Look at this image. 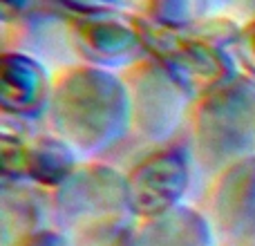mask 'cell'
Instances as JSON below:
<instances>
[{
	"label": "cell",
	"instance_id": "cell-19",
	"mask_svg": "<svg viewBox=\"0 0 255 246\" xmlns=\"http://www.w3.org/2000/svg\"><path fill=\"white\" fill-rule=\"evenodd\" d=\"M213 2H215V0H213ZM226 2H229L231 7L240 9V11L249 13V20L255 18V0H226Z\"/></svg>",
	"mask_w": 255,
	"mask_h": 246
},
{
	"label": "cell",
	"instance_id": "cell-18",
	"mask_svg": "<svg viewBox=\"0 0 255 246\" xmlns=\"http://www.w3.org/2000/svg\"><path fill=\"white\" fill-rule=\"evenodd\" d=\"M34 0H0V13H2V25H9L13 20H20L29 11Z\"/></svg>",
	"mask_w": 255,
	"mask_h": 246
},
{
	"label": "cell",
	"instance_id": "cell-1",
	"mask_svg": "<svg viewBox=\"0 0 255 246\" xmlns=\"http://www.w3.org/2000/svg\"><path fill=\"white\" fill-rule=\"evenodd\" d=\"M49 130L83 161L101 159L132 132L130 97L121 72L74 63L54 74Z\"/></svg>",
	"mask_w": 255,
	"mask_h": 246
},
{
	"label": "cell",
	"instance_id": "cell-16",
	"mask_svg": "<svg viewBox=\"0 0 255 246\" xmlns=\"http://www.w3.org/2000/svg\"><path fill=\"white\" fill-rule=\"evenodd\" d=\"M52 2L67 11V16H88V13L124 11L128 0H52Z\"/></svg>",
	"mask_w": 255,
	"mask_h": 246
},
{
	"label": "cell",
	"instance_id": "cell-11",
	"mask_svg": "<svg viewBox=\"0 0 255 246\" xmlns=\"http://www.w3.org/2000/svg\"><path fill=\"white\" fill-rule=\"evenodd\" d=\"M139 246H217L204 208L188 204L172 208L154 220L136 222Z\"/></svg>",
	"mask_w": 255,
	"mask_h": 246
},
{
	"label": "cell",
	"instance_id": "cell-6",
	"mask_svg": "<svg viewBox=\"0 0 255 246\" xmlns=\"http://www.w3.org/2000/svg\"><path fill=\"white\" fill-rule=\"evenodd\" d=\"M193 154L175 141L157 145L126 172L128 204L134 222L154 220L181 206L193 184Z\"/></svg>",
	"mask_w": 255,
	"mask_h": 246
},
{
	"label": "cell",
	"instance_id": "cell-13",
	"mask_svg": "<svg viewBox=\"0 0 255 246\" xmlns=\"http://www.w3.org/2000/svg\"><path fill=\"white\" fill-rule=\"evenodd\" d=\"M213 0H143L141 16L163 29L188 31L211 16Z\"/></svg>",
	"mask_w": 255,
	"mask_h": 246
},
{
	"label": "cell",
	"instance_id": "cell-4",
	"mask_svg": "<svg viewBox=\"0 0 255 246\" xmlns=\"http://www.w3.org/2000/svg\"><path fill=\"white\" fill-rule=\"evenodd\" d=\"M141 36L145 56L159 63L193 101L240 74L233 52L217 47L193 29H163L141 16Z\"/></svg>",
	"mask_w": 255,
	"mask_h": 246
},
{
	"label": "cell",
	"instance_id": "cell-9",
	"mask_svg": "<svg viewBox=\"0 0 255 246\" xmlns=\"http://www.w3.org/2000/svg\"><path fill=\"white\" fill-rule=\"evenodd\" d=\"M0 112L20 123L47 119L54 74L43 61L22 49H4L0 65Z\"/></svg>",
	"mask_w": 255,
	"mask_h": 246
},
{
	"label": "cell",
	"instance_id": "cell-2",
	"mask_svg": "<svg viewBox=\"0 0 255 246\" xmlns=\"http://www.w3.org/2000/svg\"><path fill=\"white\" fill-rule=\"evenodd\" d=\"M186 127L195 168L211 177L255 154V81L240 72L197 97Z\"/></svg>",
	"mask_w": 255,
	"mask_h": 246
},
{
	"label": "cell",
	"instance_id": "cell-5",
	"mask_svg": "<svg viewBox=\"0 0 255 246\" xmlns=\"http://www.w3.org/2000/svg\"><path fill=\"white\" fill-rule=\"evenodd\" d=\"M121 76L130 97L132 132L154 148L172 143L181 127L188 125L190 94L148 56L126 67Z\"/></svg>",
	"mask_w": 255,
	"mask_h": 246
},
{
	"label": "cell",
	"instance_id": "cell-8",
	"mask_svg": "<svg viewBox=\"0 0 255 246\" xmlns=\"http://www.w3.org/2000/svg\"><path fill=\"white\" fill-rule=\"evenodd\" d=\"M204 213L217 246H255V154L213 177Z\"/></svg>",
	"mask_w": 255,
	"mask_h": 246
},
{
	"label": "cell",
	"instance_id": "cell-12",
	"mask_svg": "<svg viewBox=\"0 0 255 246\" xmlns=\"http://www.w3.org/2000/svg\"><path fill=\"white\" fill-rule=\"evenodd\" d=\"M81 157L54 132H29L25 152V181L45 190H56L79 168Z\"/></svg>",
	"mask_w": 255,
	"mask_h": 246
},
{
	"label": "cell",
	"instance_id": "cell-17",
	"mask_svg": "<svg viewBox=\"0 0 255 246\" xmlns=\"http://www.w3.org/2000/svg\"><path fill=\"white\" fill-rule=\"evenodd\" d=\"M9 246H76L74 240L65 233V231L56 229V226H43L31 233H25Z\"/></svg>",
	"mask_w": 255,
	"mask_h": 246
},
{
	"label": "cell",
	"instance_id": "cell-15",
	"mask_svg": "<svg viewBox=\"0 0 255 246\" xmlns=\"http://www.w3.org/2000/svg\"><path fill=\"white\" fill-rule=\"evenodd\" d=\"M74 244L76 246H139V242H136V224L85 235V238L74 240Z\"/></svg>",
	"mask_w": 255,
	"mask_h": 246
},
{
	"label": "cell",
	"instance_id": "cell-14",
	"mask_svg": "<svg viewBox=\"0 0 255 246\" xmlns=\"http://www.w3.org/2000/svg\"><path fill=\"white\" fill-rule=\"evenodd\" d=\"M231 52L238 61L240 72H244L255 81V18L242 22V31H240Z\"/></svg>",
	"mask_w": 255,
	"mask_h": 246
},
{
	"label": "cell",
	"instance_id": "cell-7",
	"mask_svg": "<svg viewBox=\"0 0 255 246\" xmlns=\"http://www.w3.org/2000/svg\"><path fill=\"white\" fill-rule=\"evenodd\" d=\"M67 38L81 63L124 72L145 56L141 16L132 11H106L67 16Z\"/></svg>",
	"mask_w": 255,
	"mask_h": 246
},
{
	"label": "cell",
	"instance_id": "cell-10",
	"mask_svg": "<svg viewBox=\"0 0 255 246\" xmlns=\"http://www.w3.org/2000/svg\"><path fill=\"white\" fill-rule=\"evenodd\" d=\"M2 246L13 244L20 235L52 224V193L27 181H2L0 190Z\"/></svg>",
	"mask_w": 255,
	"mask_h": 246
},
{
	"label": "cell",
	"instance_id": "cell-3",
	"mask_svg": "<svg viewBox=\"0 0 255 246\" xmlns=\"http://www.w3.org/2000/svg\"><path fill=\"white\" fill-rule=\"evenodd\" d=\"M52 224L72 240L136 224L128 204L126 172L101 159L81 161L70 179L52 190Z\"/></svg>",
	"mask_w": 255,
	"mask_h": 246
}]
</instances>
